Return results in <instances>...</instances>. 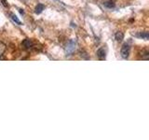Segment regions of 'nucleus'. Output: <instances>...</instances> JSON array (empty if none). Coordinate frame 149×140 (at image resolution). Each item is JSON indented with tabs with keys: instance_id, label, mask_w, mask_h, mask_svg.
I'll return each instance as SVG.
<instances>
[{
	"instance_id": "f257e3e1",
	"label": "nucleus",
	"mask_w": 149,
	"mask_h": 140,
	"mask_svg": "<svg viewBox=\"0 0 149 140\" xmlns=\"http://www.w3.org/2000/svg\"><path fill=\"white\" fill-rule=\"evenodd\" d=\"M130 53V47L128 43H124L121 47L120 50V55L123 59H128Z\"/></svg>"
},
{
	"instance_id": "f03ea898",
	"label": "nucleus",
	"mask_w": 149,
	"mask_h": 140,
	"mask_svg": "<svg viewBox=\"0 0 149 140\" xmlns=\"http://www.w3.org/2000/svg\"><path fill=\"white\" fill-rule=\"evenodd\" d=\"M77 48V41L74 40V39H71V40H69V42L67 43L66 45V49H65V51H66V55H71L74 50H76Z\"/></svg>"
},
{
	"instance_id": "7ed1b4c3",
	"label": "nucleus",
	"mask_w": 149,
	"mask_h": 140,
	"mask_svg": "<svg viewBox=\"0 0 149 140\" xmlns=\"http://www.w3.org/2000/svg\"><path fill=\"white\" fill-rule=\"evenodd\" d=\"M22 46L23 47V49H25V50H31L33 47H34V43H33L32 39L25 38L22 42Z\"/></svg>"
},
{
	"instance_id": "20e7f679",
	"label": "nucleus",
	"mask_w": 149,
	"mask_h": 140,
	"mask_svg": "<svg viewBox=\"0 0 149 140\" xmlns=\"http://www.w3.org/2000/svg\"><path fill=\"white\" fill-rule=\"evenodd\" d=\"M97 56L100 60H104L105 59V50L104 48H100L97 50Z\"/></svg>"
},
{
	"instance_id": "39448f33",
	"label": "nucleus",
	"mask_w": 149,
	"mask_h": 140,
	"mask_svg": "<svg viewBox=\"0 0 149 140\" xmlns=\"http://www.w3.org/2000/svg\"><path fill=\"white\" fill-rule=\"evenodd\" d=\"M115 38H116V41H118V42L122 41L124 39V33L123 32H120V31L116 32V35H115Z\"/></svg>"
},
{
	"instance_id": "423d86ee",
	"label": "nucleus",
	"mask_w": 149,
	"mask_h": 140,
	"mask_svg": "<svg viewBox=\"0 0 149 140\" xmlns=\"http://www.w3.org/2000/svg\"><path fill=\"white\" fill-rule=\"evenodd\" d=\"M45 9V6L44 5H42V4H37V6L35 8V13L36 14H40L42 11H43Z\"/></svg>"
},
{
	"instance_id": "0eeeda50",
	"label": "nucleus",
	"mask_w": 149,
	"mask_h": 140,
	"mask_svg": "<svg viewBox=\"0 0 149 140\" xmlns=\"http://www.w3.org/2000/svg\"><path fill=\"white\" fill-rule=\"evenodd\" d=\"M138 37H141V38L144 39V40H148L149 38V33L148 32H142V33H139V34L136 35Z\"/></svg>"
},
{
	"instance_id": "6e6552de",
	"label": "nucleus",
	"mask_w": 149,
	"mask_h": 140,
	"mask_svg": "<svg viewBox=\"0 0 149 140\" xmlns=\"http://www.w3.org/2000/svg\"><path fill=\"white\" fill-rule=\"evenodd\" d=\"M104 6L105 8H115L116 4L113 0H108V1H105L104 2Z\"/></svg>"
},
{
	"instance_id": "1a4fd4ad",
	"label": "nucleus",
	"mask_w": 149,
	"mask_h": 140,
	"mask_svg": "<svg viewBox=\"0 0 149 140\" xmlns=\"http://www.w3.org/2000/svg\"><path fill=\"white\" fill-rule=\"evenodd\" d=\"M7 49V46L5 45L3 42H0V59L2 58V56L5 52V50Z\"/></svg>"
},
{
	"instance_id": "9d476101",
	"label": "nucleus",
	"mask_w": 149,
	"mask_h": 140,
	"mask_svg": "<svg viewBox=\"0 0 149 140\" xmlns=\"http://www.w3.org/2000/svg\"><path fill=\"white\" fill-rule=\"evenodd\" d=\"M9 16H10V18L12 19V20H13L14 22H15L17 23V24H19V25H22V22H21V21L19 20L18 17L15 15V14H14V13H9Z\"/></svg>"
},
{
	"instance_id": "9b49d317",
	"label": "nucleus",
	"mask_w": 149,
	"mask_h": 140,
	"mask_svg": "<svg viewBox=\"0 0 149 140\" xmlns=\"http://www.w3.org/2000/svg\"><path fill=\"white\" fill-rule=\"evenodd\" d=\"M141 53H142V54H141V55H142V57H143L144 59H147V58H148V56H149V51H148L147 49L143 50Z\"/></svg>"
},
{
	"instance_id": "f8f14e48",
	"label": "nucleus",
	"mask_w": 149,
	"mask_h": 140,
	"mask_svg": "<svg viewBox=\"0 0 149 140\" xmlns=\"http://www.w3.org/2000/svg\"><path fill=\"white\" fill-rule=\"evenodd\" d=\"M0 2H1V3L3 4V6H4V7H8V2H7V0H0Z\"/></svg>"
}]
</instances>
